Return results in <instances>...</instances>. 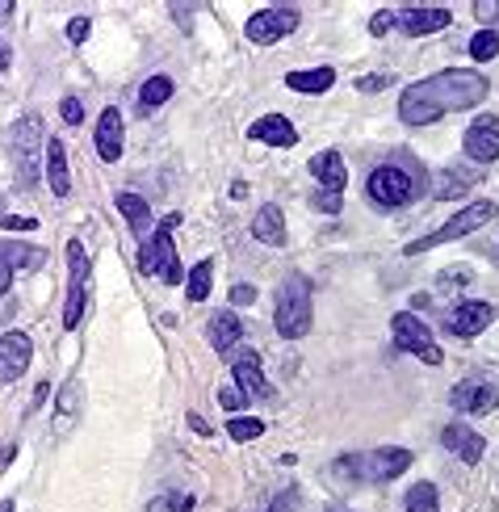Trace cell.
I'll list each match as a JSON object with an SVG mask.
<instances>
[{
  "label": "cell",
  "instance_id": "4316f807",
  "mask_svg": "<svg viewBox=\"0 0 499 512\" xmlns=\"http://www.w3.org/2000/svg\"><path fill=\"white\" fill-rule=\"evenodd\" d=\"M286 84L294 93H328L336 84V72L332 68H307V72H290Z\"/></svg>",
  "mask_w": 499,
  "mask_h": 512
},
{
  "label": "cell",
  "instance_id": "ffe728a7",
  "mask_svg": "<svg viewBox=\"0 0 499 512\" xmlns=\"http://www.w3.org/2000/svg\"><path fill=\"white\" fill-rule=\"evenodd\" d=\"M252 236L260 244H269V248H281L286 244V215H281V206L265 202L256 210V219H252Z\"/></svg>",
  "mask_w": 499,
  "mask_h": 512
},
{
  "label": "cell",
  "instance_id": "cb8c5ba5",
  "mask_svg": "<svg viewBox=\"0 0 499 512\" xmlns=\"http://www.w3.org/2000/svg\"><path fill=\"white\" fill-rule=\"evenodd\" d=\"M80 399H84V387L76 378H68V387H63L55 399V433H72V424L80 416Z\"/></svg>",
  "mask_w": 499,
  "mask_h": 512
},
{
  "label": "cell",
  "instance_id": "9a60e30c",
  "mask_svg": "<svg viewBox=\"0 0 499 512\" xmlns=\"http://www.w3.org/2000/svg\"><path fill=\"white\" fill-rule=\"evenodd\" d=\"M453 21L449 9H395V30L420 38V34H437Z\"/></svg>",
  "mask_w": 499,
  "mask_h": 512
},
{
  "label": "cell",
  "instance_id": "83f0119b",
  "mask_svg": "<svg viewBox=\"0 0 499 512\" xmlns=\"http://www.w3.org/2000/svg\"><path fill=\"white\" fill-rule=\"evenodd\" d=\"M210 282H214V261L206 256V261H198V265L189 269V277H185L189 303H206V298H210Z\"/></svg>",
  "mask_w": 499,
  "mask_h": 512
},
{
  "label": "cell",
  "instance_id": "1f68e13d",
  "mask_svg": "<svg viewBox=\"0 0 499 512\" xmlns=\"http://www.w3.org/2000/svg\"><path fill=\"white\" fill-rule=\"evenodd\" d=\"M479 177H483L479 168H474V173H462V168H445V181L437 185V198H458L462 189H466V185H474Z\"/></svg>",
  "mask_w": 499,
  "mask_h": 512
},
{
  "label": "cell",
  "instance_id": "f6af8a7d",
  "mask_svg": "<svg viewBox=\"0 0 499 512\" xmlns=\"http://www.w3.org/2000/svg\"><path fill=\"white\" fill-rule=\"evenodd\" d=\"M189 429H198L202 437H210V424H206V420H202L198 412H189Z\"/></svg>",
  "mask_w": 499,
  "mask_h": 512
},
{
  "label": "cell",
  "instance_id": "74e56055",
  "mask_svg": "<svg viewBox=\"0 0 499 512\" xmlns=\"http://www.w3.org/2000/svg\"><path fill=\"white\" fill-rule=\"evenodd\" d=\"M386 30H395V9H382L370 17V34H386Z\"/></svg>",
  "mask_w": 499,
  "mask_h": 512
},
{
  "label": "cell",
  "instance_id": "7402d4cb",
  "mask_svg": "<svg viewBox=\"0 0 499 512\" xmlns=\"http://www.w3.org/2000/svg\"><path fill=\"white\" fill-rule=\"evenodd\" d=\"M311 173L323 189H332V194H340L344 181H349V168H344V156L340 152H319L311 156Z\"/></svg>",
  "mask_w": 499,
  "mask_h": 512
},
{
  "label": "cell",
  "instance_id": "836d02e7",
  "mask_svg": "<svg viewBox=\"0 0 499 512\" xmlns=\"http://www.w3.org/2000/svg\"><path fill=\"white\" fill-rule=\"evenodd\" d=\"M219 403H223V412H227V416H235V412H240L244 403H248V395L231 382V387H223V391H219Z\"/></svg>",
  "mask_w": 499,
  "mask_h": 512
},
{
  "label": "cell",
  "instance_id": "60d3db41",
  "mask_svg": "<svg viewBox=\"0 0 499 512\" xmlns=\"http://www.w3.org/2000/svg\"><path fill=\"white\" fill-rule=\"evenodd\" d=\"M231 303H235V307L256 303V290H252V286H235V290H231Z\"/></svg>",
  "mask_w": 499,
  "mask_h": 512
},
{
  "label": "cell",
  "instance_id": "2e32d148",
  "mask_svg": "<svg viewBox=\"0 0 499 512\" xmlns=\"http://www.w3.org/2000/svg\"><path fill=\"white\" fill-rule=\"evenodd\" d=\"M441 445H445L453 458H462L466 466H479V462H483V437L474 433L470 424H462V420L449 424V429L441 433Z\"/></svg>",
  "mask_w": 499,
  "mask_h": 512
},
{
  "label": "cell",
  "instance_id": "44dd1931",
  "mask_svg": "<svg viewBox=\"0 0 499 512\" xmlns=\"http://www.w3.org/2000/svg\"><path fill=\"white\" fill-rule=\"evenodd\" d=\"M235 387H240L248 399H265L269 395V382H265V370H260V361L256 353H240L235 357Z\"/></svg>",
  "mask_w": 499,
  "mask_h": 512
},
{
  "label": "cell",
  "instance_id": "b9f144b4",
  "mask_svg": "<svg viewBox=\"0 0 499 512\" xmlns=\"http://www.w3.org/2000/svg\"><path fill=\"white\" fill-rule=\"evenodd\" d=\"M462 282H470V269H453L441 277V286H462Z\"/></svg>",
  "mask_w": 499,
  "mask_h": 512
},
{
  "label": "cell",
  "instance_id": "e0dca14e",
  "mask_svg": "<svg viewBox=\"0 0 499 512\" xmlns=\"http://www.w3.org/2000/svg\"><path fill=\"white\" fill-rule=\"evenodd\" d=\"M93 143H97V156H101L105 164H114V160L122 156V114L114 110V105L97 118V135H93Z\"/></svg>",
  "mask_w": 499,
  "mask_h": 512
},
{
  "label": "cell",
  "instance_id": "6da1fadb",
  "mask_svg": "<svg viewBox=\"0 0 499 512\" xmlns=\"http://www.w3.org/2000/svg\"><path fill=\"white\" fill-rule=\"evenodd\" d=\"M487 76H479L474 68H445L428 80L407 84L399 97V118L407 126H432L453 110H470V105L487 101Z\"/></svg>",
  "mask_w": 499,
  "mask_h": 512
},
{
  "label": "cell",
  "instance_id": "7c38bea8",
  "mask_svg": "<svg viewBox=\"0 0 499 512\" xmlns=\"http://www.w3.org/2000/svg\"><path fill=\"white\" fill-rule=\"evenodd\" d=\"M495 319V307L491 303H483V298H470V303H458L449 315H445V328L453 332V336H462V340H474L487 324Z\"/></svg>",
  "mask_w": 499,
  "mask_h": 512
},
{
  "label": "cell",
  "instance_id": "f546056e",
  "mask_svg": "<svg viewBox=\"0 0 499 512\" xmlns=\"http://www.w3.org/2000/svg\"><path fill=\"white\" fill-rule=\"evenodd\" d=\"M168 97H172V80H168V76H151V80H143V89H139L143 110H160Z\"/></svg>",
  "mask_w": 499,
  "mask_h": 512
},
{
  "label": "cell",
  "instance_id": "7bdbcfd3",
  "mask_svg": "<svg viewBox=\"0 0 499 512\" xmlns=\"http://www.w3.org/2000/svg\"><path fill=\"white\" fill-rule=\"evenodd\" d=\"M9 63H13V51H9V42H5V38H0V76H5V72H9Z\"/></svg>",
  "mask_w": 499,
  "mask_h": 512
},
{
  "label": "cell",
  "instance_id": "7a4b0ae2",
  "mask_svg": "<svg viewBox=\"0 0 499 512\" xmlns=\"http://www.w3.org/2000/svg\"><path fill=\"white\" fill-rule=\"evenodd\" d=\"M273 324L286 340L307 336L311 328V282L302 273H286L277 286V311H273Z\"/></svg>",
  "mask_w": 499,
  "mask_h": 512
},
{
  "label": "cell",
  "instance_id": "c3c4849f",
  "mask_svg": "<svg viewBox=\"0 0 499 512\" xmlns=\"http://www.w3.org/2000/svg\"><path fill=\"white\" fill-rule=\"evenodd\" d=\"M13 13V5H0V17H9Z\"/></svg>",
  "mask_w": 499,
  "mask_h": 512
},
{
  "label": "cell",
  "instance_id": "9c48e42d",
  "mask_svg": "<svg viewBox=\"0 0 499 512\" xmlns=\"http://www.w3.org/2000/svg\"><path fill=\"white\" fill-rule=\"evenodd\" d=\"M449 403L462 416H487V412H495V403H499V374H470V378H462L458 387H453Z\"/></svg>",
  "mask_w": 499,
  "mask_h": 512
},
{
  "label": "cell",
  "instance_id": "3957f363",
  "mask_svg": "<svg viewBox=\"0 0 499 512\" xmlns=\"http://www.w3.org/2000/svg\"><path fill=\"white\" fill-rule=\"evenodd\" d=\"M411 466V450H399V445H382V450H365V454H344L336 462V475H349L361 483H386L399 479Z\"/></svg>",
  "mask_w": 499,
  "mask_h": 512
},
{
  "label": "cell",
  "instance_id": "277c9868",
  "mask_svg": "<svg viewBox=\"0 0 499 512\" xmlns=\"http://www.w3.org/2000/svg\"><path fill=\"white\" fill-rule=\"evenodd\" d=\"M365 194H370V202L378 210H399L420 194V177L403 164H378L370 181H365Z\"/></svg>",
  "mask_w": 499,
  "mask_h": 512
},
{
  "label": "cell",
  "instance_id": "e575fe53",
  "mask_svg": "<svg viewBox=\"0 0 499 512\" xmlns=\"http://www.w3.org/2000/svg\"><path fill=\"white\" fill-rule=\"evenodd\" d=\"M311 206H315V210H328V215H336V210L344 206V198H340V194H332V189H319V194L311 198Z\"/></svg>",
  "mask_w": 499,
  "mask_h": 512
},
{
  "label": "cell",
  "instance_id": "8992f818",
  "mask_svg": "<svg viewBox=\"0 0 499 512\" xmlns=\"http://www.w3.org/2000/svg\"><path fill=\"white\" fill-rule=\"evenodd\" d=\"M499 215V206L495 202H466L458 215H453L449 223H441L432 236H424V240H411L403 252L407 256H420V252H428V248H437V244H449V240H462V236H470V231H479L483 223H491Z\"/></svg>",
  "mask_w": 499,
  "mask_h": 512
},
{
  "label": "cell",
  "instance_id": "8fae6325",
  "mask_svg": "<svg viewBox=\"0 0 499 512\" xmlns=\"http://www.w3.org/2000/svg\"><path fill=\"white\" fill-rule=\"evenodd\" d=\"M462 147H466V156L474 164H491L499 160V118L483 114V118H474L466 126V135H462Z\"/></svg>",
  "mask_w": 499,
  "mask_h": 512
},
{
  "label": "cell",
  "instance_id": "bcb514c9",
  "mask_svg": "<svg viewBox=\"0 0 499 512\" xmlns=\"http://www.w3.org/2000/svg\"><path fill=\"white\" fill-rule=\"evenodd\" d=\"M9 286H13V269H9L5 261H0V294H5Z\"/></svg>",
  "mask_w": 499,
  "mask_h": 512
},
{
  "label": "cell",
  "instance_id": "484cf974",
  "mask_svg": "<svg viewBox=\"0 0 499 512\" xmlns=\"http://www.w3.org/2000/svg\"><path fill=\"white\" fill-rule=\"evenodd\" d=\"M118 210H122V219L130 223V231H135V236H147V231H151V210H147V202H143L139 194L122 189V194H118Z\"/></svg>",
  "mask_w": 499,
  "mask_h": 512
},
{
  "label": "cell",
  "instance_id": "d6a6232c",
  "mask_svg": "<svg viewBox=\"0 0 499 512\" xmlns=\"http://www.w3.org/2000/svg\"><path fill=\"white\" fill-rule=\"evenodd\" d=\"M227 437L231 441H256V437H265V420H256V416H231L227 420Z\"/></svg>",
  "mask_w": 499,
  "mask_h": 512
},
{
  "label": "cell",
  "instance_id": "f35d334b",
  "mask_svg": "<svg viewBox=\"0 0 499 512\" xmlns=\"http://www.w3.org/2000/svg\"><path fill=\"white\" fill-rule=\"evenodd\" d=\"M386 84H390V76H361L357 80V93H382Z\"/></svg>",
  "mask_w": 499,
  "mask_h": 512
},
{
  "label": "cell",
  "instance_id": "5bb4252c",
  "mask_svg": "<svg viewBox=\"0 0 499 512\" xmlns=\"http://www.w3.org/2000/svg\"><path fill=\"white\" fill-rule=\"evenodd\" d=\"M298 30V9L290 5H281V9H265V13H256L248 21V38L252 42H277V38H286Z\"/></svg>",
  "mask_w": 499,
  "mask_h": 512
},
{
  "label": "cell",
  "instance_id": "ba28073f",
  "mask_svg": "<svg viewBox=\"0 0 499 512\" xmlns=\"http://www.w3.org/2000/svg\"><path fill=\"white\" fill-rule=\"evenodd\" d=\"M390 332H395V345H399V349H407V353H416V357L424 361V366H441V361H445L441 345L432 340V328L424 324L420 315L399 311L395 319H390Z\"/></svg>",
  "mask_w": 499,
  "mask_h": 512
},
{
  "label": "cell",
  "instance_id": "52a82bcc",
  "mask_svg": "<svg viewBox=\"0 0 499 512\" xmlns=\"http://www.w3.org/2000/svg\"><path fill=\"white\" fill-rule=\"evenodd\" d=\"M47 143V131H42V118L38 114H26L17 118L13 135H9V147H13V164H17V185H34L38 181V147Z\"/></svg>",
  "mask_w": 499,
  "mask_h": 512
},
{
  "label": "cell",
  "instance_id": "d4e9b609",
  "mask_svg": "<svg viewBox=\"0 0 499 512\" xmlns=\"http://www.w3.org/2000/svg\"><path fill=\"white\" fill-rule=\"evenodd\" d=\"M0 261L9 269H26V273H38L47 265V252L42 248H30V244H13V240H0Z\"/></svg>",
  "mask_w": 499,
  "mask_h": 512
},
{
  "label": "cell",
  "instance_id": "603a6c76",
  "mask_svg": "<svg viewBox=\"0 0 499 512\" xmlns=\"http://www.w3.org/2000/svg\"><path fill=\"white\" fill-rule=\"evenodd\" d=\"M47 181L55 189V198L72 194V177H68V152H63V139H47Z\"/></svg>",
  "mask_w": 499,
  "mask_h": 512
},
{
  "label": "cell",
  "instance_id": "30bf717a",
  "mask_svg": "<svg viewBox=\"0 0 499 512\" xmlns=\"http://www.w3.org/2000/svg\"><path fill=\"white\" fill-rule=\"evenodd\" d=\"M68 298H63V328H76L80 315H84V303H89V256H84L80 240L68 244Z\"/></svg>",
  "mask_w": 499,
  "mask_h": 512
},
{
  "label": "cell",
  "instance_id": "ab89813d",
  "mask_svg": "<svg viewBox=\"0 0 499 512\" xmlns=\"http://www.w3.org/2000/svg\"><path fill=\"white\" fill-rule=\"evenodd\" d=\"M89 38V17H72L68 21V42H84Z\"/></svg>",
  "mask_w": 499,
  "mask_h": 512
},
{
  "label": "cell",
  "instance_id": "4dcf8cb0",
  "mask_svg": "<svg viewBox=\"0 0 499 512\" xmlns=\"http://www.w3.org/2000/svg\"><path fill=\"white\" fill-rule=\"evenodd\" d=\"M499 55V30L495 26H483L479 34L470 38V59L474 63H487V59H495Z\"/></svg>",
  "mask_w": 499,
  "mask_h": 512
},
{
  "label": "cell",
  "instance_id": "d590c367",
  "mask_svg": "<svg viewBox=\"0 0 499 512\" xmlns=\"http://www.w3.org/2000/svg\"><path fill=\"white\" fill-rule=\"evenodd\" d=\"M59 114H63V122H68V126H80V122H84V110H80L76 97H63V101H59Z\"/></svg>",
  "mask_w": 499,
  "mask_h": 512
},
{
  "label": "cell",
  "instance_id": "f1b7e54d",
  "mask_svg": "<svg viewBox=\"0 0 499 512\" xmlns=\"http://www.w3.org/2000/svg\"><path fill=\"white\" fill-rule=\"evenodd\" d=\"M403 512H441V492L432 483H416L403 496Z\"/></svg>",
  "mask_w": 499,
  "mask_h": 512
},
{
  "label": "cell",
  "instance_id": "4fadbf2b",
  "mask_svg": "<svg viewBox=\"0 0 499 512\" xmlns=\"http://www.w3.org/2000/svg\"><path fill=\"white\" fill-rule=\"evenodd\" d=\"M30 357H34V345L26 332H5L0 336V382H17L21 374L30 370Z\"/></svg>",
  "mask_w": 499,
  "mask_h": 512
},
{
  "label": "cell",
  "instance_id": "7dc6e473",
  "mask_svg": "<svg viewBox=\"0 0 499 512\" xmlns=\"http://www.w3.org/2000/svg\"><path fill=\"white\" fill-rule=\"evenodd\" d=\"M9 462H13V445H5V450H0V475H5Z\"/></svg>",
  "mask_w": 499,
  "mask_h": 512
},
{
  "label": "cell",
  "instance_id": "d6986e66",
  "mask_svg": "<svg viewBox=\"0 0 499 512\" xmlns=\"http://www.w3.org/2000/svg\"><path fill=\"white\" fill-rule=\"evenodd\" d=\"M256 143H269V147H294L298 143V131H294V122L290 118H281V114H265L260 122H252V131H248Z\"/></svg>",
  "mask_w": 499,
  "mask_h": 512
},
{
  "label": "cell",
  "instance_id": "ee69618b",
  "mask_svg": "<svg viewBox=\"0 0 499 512\" xmlns=\"http://www.w3.org/2000/svg\"><path fill=\"white\" fill-rule=\"evenodd\" d=\"M474 13H479L483 21H491V17H499V5H491V0H483V5H474Z\"/></svg>",
  "mask_w": 499,
  "mask_h": 512
},
{
  "label": "cell",
  "instance_id": "681fc988",
  "mask_svg": "<svg viewBox=\"0 0 499 512\" xmlns=\"http://www.w3.org/2000/svg\"><path fill=\"white\" fill-rule=\"evenodd\" d=\"M0 512H13V500H5V504H0Z\"/></svg>",
  "mask_w": 499,
  "mask_h": 512
},
{
  "label": "cell",
  "instance_id": "8d00e7d4",
  "mask_svg": "<svg viewBox=\"0 0 499 512\" xmlns=\"http://www.w3.org/2000/svg\"><path fill=\"white\" fill-rule=\"evenodd\" d=\"M0 227H5V231H34L38 219L34 215H5V219H0Z\"/></svg>",
  "mask_w": 499,
  "mask_h": 512
},
{
  "label": "cell",
  "instance_id": "ac0fdd59",
  "mask_svg": "<svg viewBox=\"0 0 499 512\" xmlns=\"http://www.w3.org/2000/svg\"><path fill=\"white\" fill-rule=\"evenodd\" d=\"M206 336H210L214 353L231 357V349L244 340V324H240V319H235L231 311H214V315H210V328H206Z\"/></svg>",
  "mask_w": 499,
  "mask_h": 512
},
{
  "label": "cell",
  "instance_id": "5b68a950",
  "mask_svg": "<svg viewBox=\"0 0 499 512\" xmlns=\"http://www.w3.org/2000/svg\"><path fill=\"white\" fill-rule=\"evenodd\" d=\"M177 223H181V215H168V219L147 236V244L139 248V269L151 273V277H164V286L185 282V269H181L177 248H172V236H168V231L177 227Z\"/></svg>",
  "mask_w": 499,
  "mask_h": 512
}]
</instances>
